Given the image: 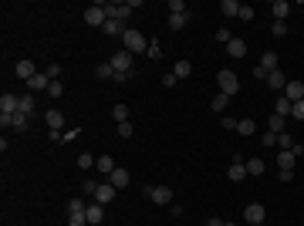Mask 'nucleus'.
Returning <instances> with one entry per match:
<instances>
[{"instance_id":"nucleus-44","label":"nucleus","mask_w":304,"mask_h":226,"mask_svg":"<svg viewBox=\"0 0 304 226\" xmlns=\"http://www.w3.org/2000/svg\"><path fill=\"white\" fill-rule=\"evenodd\" d=\"M270 34H274V38H284V34H287V24H284V20H274V31H270Z\"/></svg>"},{"instance_id":"nucleus-11","label":"nucleus","mask_w":304,"mask_h":226,"mask_svg":"<svg viewBox=\"0 0 304 226\" xmlns=\"http://www.w3.org/2000/svg\"><path fill=\"white\" fill-rule=\"evenodd\" d=\"M267 88H270V91H284V88H287V78L281 75V68L267 75Z\"/></svg>"},{"instance_id":"nucleus-50","label":"nucleus","mask_w":304,"mask_h":226,"mask_svg":"<svg viewBox=\"0 0 304 226\" xmlns=\"http://www.w3.org/2000/svg\"><path fill=\"white\" fill-rule=\"evenodd\" d=\"M240 20H247V24H250V20H253V7H240Z\"/></svg>"},{"instance_id":"nucleus-18","label":"nucleus","mask_w":304,"mask_h":226,"mask_svg":"<svg viewBox=\"0 0 304 226\" xmlns=\"http://www.w3.org/2000/svg\"><path fill=\"white\" fill-rule=\"evenodd\" d=\"M108 182H112L115 189H125V186H129V182H132V176H129V172H125V169H115L112 176H108Z\"/></svg>"},{"instance_id":"nucleus-2","label":"nucleus","mask_w":304,"mask_h":226,"mask_svg":"<svg viewBox=\"0 0 304 226\" xmlns=\"http://www.w3.org/2000/svg\"><path fill=\"white\" fill-rule=\"evenodd\" d=\"M105 3H108V0H95V3L85 10V24H88V27H105V20H108Z\"/></svg>"},{"instance_id":"nucleus-19","label":"nucleus","mask_w":304,"mask_h":226,"mask_svg":"<svg viewBox=\"0 0 304 226\" xmlns=\"http://www.w3.org/2000/svg\"><path fill=\"white\" fill-rule=\"evenodd\" d=\"M44 122H48V129H51V132H61V125H64V115L57 112V108H51V112L44 115Z\"/></svg>"},{"instance_id":"nucleus-24","label":"nucleus","mask_w":304,"mask_h":226,"mask_svg":"<svg viewBox=\"0 0 304 226\" xmlns=\"http://www.w3.org/2000/svg\"><path fill=\"white\" fill-rule=\"evenodd\" d=\"M267 132H274V135L287 132V118H281V115H270V122H267Z\"/></svg>"},{"instance_id":"nucleus-41","label":"nucleus","mask_w":304,"mask_h":226,"mask_svg":"<svg viewBox=\"0 0 304 226\" xmlns=\"http://www.w3.org/2000/svg\"><path fill=\"white\" fill-rule=\"evenodd\" d=\"M98 186H101V182H95V179H85V186H81V189H85V196H95Z\"/></svg>"},{"instance_id":"nucleus-16","label":"nucleus","mask_w":304,"mask_h":226,"mask_svg":"<svg viewBox=\"0 0 304 226\" xmlns=\"http://www.w3.org/2000/svg\"><path fill=\"white\" fill-rule=\"evenodd\" d=\"M85 216H88V223H92V226H98L101 220H105V206H101V203H92V206L85 209Z\"/></svg>"},{"instance_id":"nucleus-34","label":"nucleus","mask_w":304,"mask_h":226,"mask_svg":"<svg viewBox=\"0 0 304 226\" xmlns=\"http://www.w3.org/2000/svg\"><path fill=\"white\" fill-rule=\"evenodd\" d=\"M95 162H98V159H95V155H88V152H81V155H78V166H81V169H88V172L95 169Z\"/></svg>"},{"instance_id":"nucleus-55","label":"nucleus","mask_w":304,"mask_h":226,"mask_svg":"<svg viewBox=\"0 0 304 226\" xmlns=\"http://www.w3.org/2000/svg\"><path fill=\"white\" fill-rule=\"evenodd\" d=\"M223 226H233V223H223Z\"/></svg>"},{"instance_id":"nucleus-51","label":"nucleus","mask_w":304,"mask_h":226,"mask_svg":"<svg viewBox=\"0 0 304 226\" xmlns=\"http://www.w3.org/2000/svg\"><path fill=\"white\" fill-rule=\"evenodd\" d=\"M267 75H270V71H264V68H260V64H257V68H253V78H257V81H267Z\"/></svg>"},{"instance_id":"nucleus-1","label":"nucleus","mask_w":304,"mask_h":226,"mask_svg":"<svg viewBox=\"0 0 304 226\" xmlns=\"http://www.w3.org/2000/svg\"><path fill=\"white\" fill-rule=\"evenodd\" d=\"M122 44H125V51H129V54H142V51H149V38H142V31H135V27L125 31Z\"/></svg>"},{"instance_id":"nucleus-4","label":"nucleus","mask_w":304,"mask_h":226,"mask_svg":"<svg viewBox=\"0 0 304 226\" xmlns=\"http://www.w3.org/2000/svg\"><path fill=\"white\" fill-rule=\"evenodd\" d=\"M146 196H149L155 206H172V189L169 186H146Z\"/></svg>"},{"instance_id":"nucleus-52","label":"nucleus","mask_w":304,"mask_h":226,"mask_svg":"<svg viewBox=\"0 0 304 226\" xmlns=\"http://www.w3.org/2000/svg\"><path fill=\"white\" fill-rule=\"evenodd\" d=\"M176 81H179V78L172 75V71H169V75H162V85H166V88H172V85H176Z\"/></svg>"},{"instance_id":"nucleus-32","label":"nucleus","mask_w":304,"mask_h":226,"mask_svg":"<svg viewBox=\"0 0 304 226\" xmlns=\"http://www.w3.org/2000/svg\"><path fill=\"white\" fill-rule=\"evenodd\" d=\"M172 75H176V78H190V75H193V64H190V61H176Z\"/></svg>"},{"instance_id":"nucleus-5","label":"nucleus","mask_w":304,"mask_h":226,"mask_svg":"<svg viewBox=\"0 0 304 226\" xmlns=\"http://www.w3.org/2000/svg\"><path fill=\"white\" fill-rule=\"evenodd\" d=\"M0 125H3V132H7V129L24 132V129H27V115H20V112H14V115H0Z\"/></svg>"},{"instance_id":"nucleus-17","label":"nucleus","mask_w":304,"mask_h":226,"mask_svg":"<svg viewBox=\"0 0 304 226\" xmlns=\"http://www.w3.org/2000/svg\"><path fill=\"white\" fill-rule=\"evenodd\" d=\"M227 54L230 57H244V54H247V41H244V38H233L227 44Z\"/></svg>"},{"instance_id":"nucleus-15","label":"nucleus","mask_w":304,"mask_h":226,"mask_svg":"<svg viewBox=\"0 0 304 226\" xmlns=\"http://www.w3.org/2000/svg\"><path fill=\"white\" fill-rule=\"evenodd\" d=\"M101 31H105L108 38H125V31H129V27H125L122 20H105V27H101Z\"/></svg>"},{"instance_id":"nucleus-23","label":"nucleus","mask_w":304,"mask_h":226,"mask_svg":"<svg viewBox=\"0 0 304 226\" xmlns=\"http://www.w3.org/2000/svg\"><path fill=\"white\" fill-rule=\"evenodd\" d=\"M240 7H244V3H237V0H220L223 17H240Z\"/></svg>"},{"instance_id":"nucleus-38","label":"nucleus","mask_w":304,"mask_h":226,"mask_svg":"<svg viewBox=\"0 0 304 226\" xmlns=\"http://www.w3.org/2000/svg\"><path fill=\"white\" fill-rule=\"evenodd\" d=\"M85 209H88L85 199H68V213H85Z\"/></svg>"},{"instance_id":"nucleus-20","label":"nucleus","mask_w":304,"mask_h":226,"mask_svg":"<svg viewBox=\"0 0 304 226\" xmlns=\"http://www.w3.org/2000/svg\"><path fill=\"white\" fill-rule=\"evenodd\" d=\"M277 169L281 172H294V152H281L277 149Z\"/></svg>"},{"instance_id":"nucleus-22","label":"nucleus","mask_w":304,"mask_h":226,"mask_svg":"<svg viewBox=\"0 0 304 226\" xmlns=\"http://www.w3.org/2000/svg\"><path fill=\"white\" fill-rule=\"evenodd\" d=\"M284 94L291 98V101H301V98H304V85H301V81H287Z\"/></svg>"},{"instance_id":"nucleus-36","label":"nucleus","mask_w":304,"mask_h":226,"mask_svg":"<svg viewBox=\"0 0 304 226\" xmlns=\"http://www.w3.org/2000/svg\"><path fill=\"white\" fill-rule=\"evenodd\" d=\"M95 78L108 81V78H115V68H112V64H98V68H95Z\"/></svg>"},{"instance_id":"nucleus-48","label":"nucleus","mask_w":304,"mask_h":226,"mask_svg":"<svg viewBox=\"0 0 304 226\" xmlns=\"http://www.w3.org/2000/svg\"><path fill=\"white\" fill-rule=\"evenodd\" d=\"M146 54H149V57H162V47H159L155 41H149V51H146Z\"/></svg>"},{"instance_id":"nucleus-27","label":"nucleus","mask_w":304,"mask_h":226,"mask_svg":"<svg viewBox=\"0 0 304 226\" xmlns=\"http://www.w3.org/2000/svg\"><path fill=\"white\" fill-rule=\"evenodd\" d=\"M270 10H274V20H284L287 14H291V3H287V0H274Z\"/></svg>"},{"instance_id":"nucleus-28","label":"nucleus","mask_w":304,"mask_h":226,"mask_svg":"<svg viewBox=\"0 0 304 226\" xmlns=\"http://www.w3.org/2000/svg\"><path fill=\"white\" fill-rule=\"evenodd\" d=\"M260 68H264V71H277V54H274V51H264V54H260Z\"/></svg>"},{"instance_id":"nucleus-12","label":"nucleus","mask_w":304,"mask_h":226,"mask_svg":"<svg viewBox=\"0 0 304 226\" xmlns=\"http://www.w3.org/2000/svg\"><path fill=\"white\" fill-rule=\"evenodd\" d=\"M14 71H17V78H24V81H31V78L38 75L34 61H27V57H24V61H17V68H14Z\"/></svg>"},{"instance_id":"nucleus-33","label":"nucleus","mask_w":304,"mask_h":226,"mask_svg":"<svg viewBox=\"0 0 304 226\" xmlns=\"http://www.w3.org/2000/svg\"><path fill=\"white\" fill-rule=\"evenodd\" d=\"M112 118L118 122V125H122V122H129V105H115V108H112Z\"/></svg>"},{"instance_id":"nucleus-47","label":"nucleus","mask_w":304,"mask_h":226,"mask_svg":"<svg viewBox=\"0 0 304 226\" xmlns=\"http://www.w3.org/2000/svg\"><path fill=\"white\" fill-rule=\"evenodd\" d=\"M216 41H220V44H230V41H233V34H230L227 27H220V31H216Z\"/></svg>"},{"instance_id":"nucleus-8","label":"nucleus","mask_w":304,"mask_h":226,"mask_svg":"<svg viewBox=\"0 0 304 226\" xmlns=\"http://www.w3.org/2000/svg\"><path fill=\"white\" fill-rule=\"evenodd\" d=\"M17 108H20V94H14V91L0 94V115H14Z\"/></svg>"},{"instance_id":"nucleus-35","label":"nucleus","mask_w":304,"mask_h":226,"mask_svg":"<svg viewBox=\"0 0 304 226\" xmlns=\"http://www.w3.org/2000/svg\"><path fill=\"white\" fill-rule=\"evenodd\" d=\"M277 149H281V152H291V149H294V138H291L287 132H281V135H277Z\"/></svg>"},{"instance_id":"nucleus-37","label":"nucleus","mask_w":304,"mask_h":226,"mask_svg":"<svg viewBox=\"0 0 304 226\" xmlns=\"http://www.w3.org/2000/svg\"><path fill=\"white\" fill-rule=\"evenodd\" d=\"M68 226H88V216L85 213H68Z\"/></svg>"},{"instance_id":"nucleus-39","label":"nucleus","mask_w":304,"mask_h":226,"mask_svg":"<svg viewBox=\"0 0 304 226\" xmlns=\"http://www.w3.org/2000/svg\"><path fill=\"white\" fill-rule=\"evenodd\" d=\"M291 118H298V122H304V98H301V101H294V105H291Z\"/></svg>"},{"instance_id":"nucleus-54","label":"nucleus","mask_w":304,"mask_h":226,"mask_svg":"<svg viewBox=\"0 0 304 226\" xmlns=\"http://www.w3.org/2000/svg\"><path fill=\"white\" fill-rule=\"evenodd\" d=\"M247 226H260V223H247Z\"/></svg>"},{"instance_id":"nucleus-21","label":"nucleus","mask_w":304,"mask_h":226,"mask_svg":"<svg viewBox=\"0 0 304 226\" xmlns=\"http://www.w3.org/2000/svg\"><path fill=\"white\" fill-rule=\"evenodd\" d=\"M209 108H213V112L216 115H227V108H230V94H216V98H213V101H209Z\"/></svg>"},{"instance_id":"nucleus-42","label":"nucleus","mask_w":304,"mask_h":226,"mask_svg":"<svg viewBox=\"0 0 304 226\" xmlns=\"http://www.w3.org/2000/svg\"><path fill=\"white\" fill-rule=\"evenodd\" d=\"M44 75L51 78V81H57V78H61V64H48V68H44Z\"/></svg>"},{"instance_id":"nucleus-29","label":"nucleus","mask_w":304,"mask_h":226,"mask_svg":"<svg viewBox=\"0 0 304 226\" xmlns=\"http://www.w3.org/2000/svg\"><path fill=\"white\" fill-rule=\"evenodd\" d=\"M237 132L240 135H253L257 132V122H253V118H240V122H237Z\"/></svg>"},{"instance_id":"nucleus-26","label":"nucleus","mask_w":304,"mask_h":226,"mask_svg":"<svg viewBox=\"0 0 304 226\" xmlns=\"http://www.w3.org/2000/svg\"><path fill=\"white\" fill-rule=\"evenodd\" d=\"M264 169H267L264 159H257V155H253V159H247V176H264Z\"/></svg>"},{"instance_id":"nucleus-53","label":"nucleus","mask_w":304,"mask_h":226,"mask_svg":"<svg viewBox=\"0 0 304 226\" xmlns=\"http://www.w3.org/2000/svg\"><path fill=\"white\" fill-rule=\"evenodd\" d=\"M206 226H223V220H216V216H213V220H206Z\"/></svg>"},{"instance_id":"nucleus-30","label":"nucleus","mask_w":304,"mask_h":226,"mask_svg":"<svg viewBox=\"0 0 304 226\" xmlns=\"http://www.w3.org/2000/svg\"><path fill=\"white\" fill-rule=\"evenodd\" d=\"M186 20H190V14H169V31H183Z\"/></svg>"},{"instance_id":"nucleus-3","label":"nucleus","mask_w":304,"mask_h":226,"mask_svg":"<svg viewBox=\"0 0 304 226\" xmlns=\"http://www.w3.org/2000/svg\"><path fill=\"white\" fill-rule=\"evenodd\" d=\"M216 81H220V91H223V94H230V98H233V94L240 91V78L233 75L230 68H223V71L216 75Z\"/></svg>"},{"instance_id":"nucleus-45","label":"nucleus","mask_w":304,"mask_h":226,"mask_svg":"<svg viewBox=\"0 0 304 226\" xmlns=\"http://www.w3.org/2000/svg\"><path fill=\"white\" fill-rule=\"evenodd\" d=\"M220 122H223V129H227V132H237V122H240V118H230V115H223Z\"/></svg>"},{"instance_id":"nucleus-31","label":"nucleus","mask_w":304,"mask_h":226,"mask_svg":"<svg viewBox=\"0 0 304 226\" xmlns=\"http://www.w3.org/2000/svg\"><path fill=\"white\" fill-rule=\"evenodd\" d=\"M17 112L27 115V118L34 115V98H31V94H20V108H17Z\"/></svg>"},{"instance_id":"nucleus-49","label":"nucleus","mask_w":304,"mask_h":226,"mask_svg":"<svg viewBox=\"0 0 304 226\" xmlns=\"http://www.w3.org/2000/svg\"><path fill=\"white\" fill-rule=\"evenodd\" d=\"M118 135H122V138H132V125H129V122H122V125H118Z\"/></svg>"},{"instance_id":"nucleus-9","label":"nucleus","mask_w":304,"mask_h":226,"mask_svg":"<svg viewBox=\"0 0 304 226\" xmlns=\"http://www.w3.org/2000/svg\"><path fill=\"white\" fill-rule=\"evenodd\" d=\"M227 176H230V179H233V182H244V179H247V162H244V159H240V155H237V159H233V162H230V169H227Z\"/></svg>"},{"instance_id":"nucleus-43","label":"nucleus","mask_w":304,"mask_h":226,"mask_svg":"<svg viewBox=\"0 0 304 226\" xmlns=\"http://www.w3.org/2000/svg\"><path fill=\"white\" fill-rule=\"evenodd\" d=\"M48 94H51V98H61V94H64V85H61V81H51Z\"/></svg>"},{"instance_id":"nucleus-25","label":"nucleus","mask_w":304,"mask_h":226,"mask_svg":"<svg viewBox=\"0 0 304 226\" xmlns=\"http://www.w3.org/2000/svg\"><path fill=\"white\" fill-rule=\"evenodd\" d=\"M95 169H98V172H105V176H112V172L118 169V166H115V162H112V155H98Z\"/></svg>"},{"instance_id":"nucleus-6","label":"nucleus","mask_w":304,"mask_h":226,"mask_svg":"<svg viewBox=\"0 0 304 226\" xmlns=\"http://www.w3.org/2000/svg\"><path fill=\"white\" fill-rule=\"evenodd\" d=\"M244 220H247V223H260V226H264V220H267L264 203H247V209H244Z\"/></svg>"},{"instance_id":"nucleus-7","label":"nucleus","mask_w":304,"mask_h":226,"mask_svg":"<svg viewBox=\"0 0 304 226\" xmlns=\"http://www.w3.org/2000/svg\"><path fill=\"white\" fill-rule=\"evenodd\" d=\"M108 64H112L118 75H132V54H129V51H118V54H115Z\"/></svg>"},{"instance_id":"nucleus-14","label":"nucleus","mask_w":304,"mask_h":226,"mask_svg":"<svg viewBox=\"0 0 304 226\" xmlns=\"http://www.w3.org/2000/svg\"><path fill=\"white\" fill-rule=\"evenodd\" d=\"M291 98L287 94H277V101H274V115H281V118H291Z\"/></svg>"},{"instance_id":"nucleus-13","label":"nucleus","mask_w":304,"mask_h":226,"mask_svg":"<svg viewBox=\"0 0 304 226\" xmlns=\"http://www.w3.org/2000/svg\"><path fill=\"white\" fill-rule=\"evenodd\" d=\"M27 88H31V91H48V88H51V78L44 75V71H38V75L27 81Z\"/></svg>"},{"instance_id":"nucleus-46","label":"nucleus","mask_w":304,"mask_h":226,"mask_svg":"<svg viewBox=\"0 0 304 226\" xmlns=\"http://www.w3.org/2000/svg\"><path fill=\"white\" fill-rule=\"evenodd\" d=\"M260 142L270 145V149H277V135H274V132H264V135H260Z\"/></svg>"},{"instance_id":"nucleus-40","label":"nucleus","mask_w":304,"mask_h":226,"mask_svg":"<svg viewBox=\"0 0 304 226\" xmlns=\"http://www.w3.org/2000/svg\"><path fill=\"white\" fill-rule=\"evenodd\" d=\"M169 14H190L183 0H169Z\"/></svg>"},{"instance_id":"nucleus-10","label":"nucleus","mask_w":304,"mask_h":226,"mask_svg":"<svg viewBox=\"0 0 304 226\" xmlns=\"http://www.w3.org/2000/svg\"><path fill=\"white\" fill-rule=\"evenodd\" d=\"M95 203H101V206H108V203H115V186L112 182H101L95 192Z\"/></svg>"}]
</instances>
